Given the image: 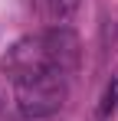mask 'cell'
<instances>
[{
	"label": "cell",
	"mask_w": 118,
	"mask_h": 121,
	"mask_svg": "<svg viewBox=\"0 0 118 121\" xmlns=\"http://www.w3.org/2000/svg\"><path fill=\"white\" fill-rule=\"evenodd\" d=\"M79 65V39L72 30L53 26L46 33H33L17 39L0 59V69L10 82L39 75V72H62L69 75Z\"/></svg>",
	"instance_id": "1"
},
{
	"label": "cell",
	"mask_w": 118,
	"mask_h": 121,
	"mask_svg": "<svg viewBox=\"0 0 118 121\" xmlns=\"http://www.w3.org/2000/svg\"><path fill=\"white\" fill-rule=\"evenodd\" d=\"M69 98V79L62 72H39L13 82V105L23 118H53Z\"/></svg>",
	"instance_id": "2"
},
{
	"label": "cell",
	"mask_w": 118,
	"mask_h": 121,
	"mask_svg": "<svg viewBox=\"0 0 118 121\" xmlns=\"http://www.w3.org/2000/svg\"><path fill=\"white\" fill-rule=\"evenodd\" d=\"M79 3H82V0H43V7H46V17H49L53 23L69 20V17L79 10Z\"/></svg>",
	"instance_id": "3"
},
{
	"label": "cell",
	"mask_w": 118,
	"mask_h": 121,
	"mask_svg": "<svg viewBox=\"0 0 118 121\" xmlns=\"http://www.w3.org/2000/svg\"><path fill=\"white\" fill-rule=\"evenodd\" d=\"M115 98H118V82H115V85H108L105 98H102V105H98V115H102V118H108V111L115 108Z\"/></svg>",
	"instance_id": "4"
},
{
	"label": "cell",
	"mask_w": 118,
	"mask_h": 121,
	"mask_svg": "<svg viewBox=\"0 0 118 121\" xmlns=\"http://www.w3.org/2000/svg\"><path fill=\"white\" fill-rule=\"evenodd\" d=\"M3 108H7V85L0 82V111H3Z\"/></svg>",
	"instance_id": "5"
}]
</instances>
